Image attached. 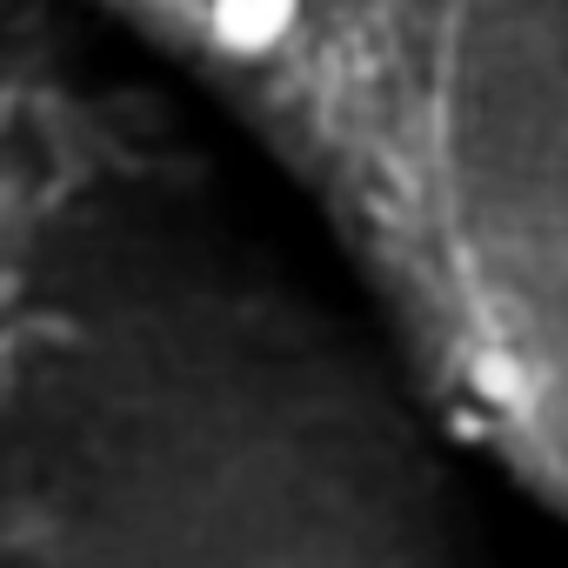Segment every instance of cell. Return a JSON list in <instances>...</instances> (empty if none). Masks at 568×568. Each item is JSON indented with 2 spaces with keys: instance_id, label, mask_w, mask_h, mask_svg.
<instances>
[{
  "instance_id": "1",
  "label": "cell",
  "mask_w": 568,
  "mask_h": 568,
  "mask_svg": "<svg viewBox=\"0 0 568 568\" xmlns=\"http://www.w3.org/2000/svg\"><path fill=\"white\" fill-rule=\"evenodd\" d=\"M288 21H295V0H214V34L241 54L267 48Z\"/></svg>"
}]
</instances>
